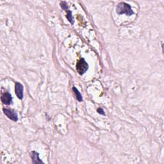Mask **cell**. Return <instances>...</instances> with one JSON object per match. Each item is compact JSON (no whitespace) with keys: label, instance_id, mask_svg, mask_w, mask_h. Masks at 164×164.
Segmentation results:
<instances>
[{"label":"cell","instance_id":"6da1fadb","mask_svg":"<svg viewBox=\"0 0 164 164\" xmlns=\"http://www.w3.org/2000/svg\"><path fill=\"white\" fill-rule=\"evenodd\" d=\"M116 12L119 15L126 14L128 16H131L134 14V12L132 10L131 6L125 2L119 3L116 7Z\"/></svg>","mask_w":164,"mask_h":164},{"label":"cell","instance_id":"7a4b0ae2","mask_svg":"<svg viewBox=\"0 0 164 164\" xmlns=\"http://www.w3.org/2000/svg\"><path fill=\"white\" fill-rule=\"evenodd\" d=\"M76 71L80 75H83L85 74L88 70L89 65L87 63V62L84 58H81L79 60H78L76 63Z\"/></svg>","mask_w":164,"mask_h":164},{"label":"cell","instance_id":"3957f363","mask_svg":"<svg viewBox=\"0 0 164 164\" xmlns=\"http://www.w3.org/2000/svg\"><path fill=\"white\" fill-rule=\"evenodd\" d=\"M3 112H4L5 115L9 119H11L13 121H15V122L17 121L18 115L15 111L13 110H10V109H8V108H3Z\"/></svg>","mask_w":164,"mask_h":164},{"label":"cell","instance_id":"277c9868","mask_svg":"<svg viewBox=\"0 0 164 164\" xmlns=\"http://www.w3.org/2000/svg\"><path fill=\"white\" fill-rule=\"evenodd\" d=\"M23 90L24 87L21 83L19 82H16L15 84V92L18 99L23 100Z\"/></svg>","mask_w":164,"mask_h":164},{"label":"cell","instance_id":"5b68a950","mask_svg":"<svg viewBox=\"0 0 164 164\" xmlns=\"http://www.w3.org/2000/svg\"><path fill=\"white\" fill-rule=\"evenodd\" d=\"M1 102L5 105H9L12 103V97L9 92H4L1 97Z\"/></svg>","mask_w":164,"mask_h":164},{"label":"cell","instance_id":"8992f818","mask_svg":"<svg viewBox=\"0 0 164 164\" xmlns=\"http://www.w3.org/2000/svg\"><path fill=\"white\" fill-rule=\"evenodd\" d=\"M31 158H32L33 163H43L42 160L39 158V154L36 151H32L30 153Z\"/></svg>","mask_w":164,"mask_h":164},{"label":"cell","instance_id":"52a82bcc","mask_svg":"<svg viewBox=\"0 0 164 164\" xmlns=\"http://www.w3.org/2000/svg\"><path fill=\"white\" fill-rule=\"evenodd\" d=\"M72 90H73L74 91V92L75 94V95H76V99H77V100L79 102H81L83 101V98H82V96L81 95V94H80V92H79V90L76 88L75 87H74L73 88H72Z\"/></svg>","mask_w":164,"mask_h":164},{"label":"cell","instance_id":"ba28073f","mask_svg":"<svg viewBox=\"0 0 164 164\" xmlns=\"http://www.w3.org/2000/svg\"><path fill=\"white\" fill-rule=\"evenodd\" d=\"M67 16H66V17H67V19H68V21L70 22V23L72 24H74V19H73V18H72V12H71V11H70L69 10H68L67 11Z\"/></svg>","mask_w":164,"mask_h":164},{"label":"cell","instance_id":"9c48e42d","mask_svg":"<svg viewBox=\"0 0 164 164\" xmlns=\"http://www.w3.org/2000/svg\"><path fill=\"white\" fill-rule=\"evenodd\" d=\"M60 6H61L62 9L63 10H64L65 11H66V12L69 10L68 6H67V3L65 2V1H62V2H60Z\"/></svg>","mask_w":164,"mask_h":164},{"label":"cell","instance_id":"30bf717a","mask_svg":"<svg viewBox=\"0 0 164 164\" xmlns=\"http://www.w3.org/2000/svg\"><path fill=\"white\" fill-rule=\"evenodd\" d=\"M97 112L98 113H99L100 114H101V115H105V111L103 110V108H97Z\"/></svg>","mask_w":164,"mask_h":164}]
</instances>
